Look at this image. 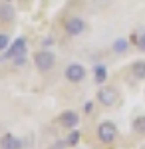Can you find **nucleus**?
<instances>
[{"label":"nucleus","instance_id":"6e6552de","mask_svg":"<svg viewBox=\"0 0 145 149\" xmlns=\"http://www.w3.org/2000/svg\"><path fill=\"white\" fill-rule=\"evenodd\" d=\"M0 147L2 149H22V141L8 133V135H4V137L0 139Z\"/></svg>","mask_w":145,"mask_h":149},{"label":"nucleus","instance_id":"dca6fc26","mask_svg":"<svg viewBox=\"0 0 145 149\" xmlns=\"http://www.w3.org/2000/svg\"><path fill=\"white\" fill-rule=\"evenodd\" d=\"M137 48L141 52H145V32H141V34L137 36Z\"/></svg>","mask_w":145,"mask_h":149},{"label":"nucleus","instance_id":"9b49d317","mask_svg":"<svg viewBox=\"0 0 145 149\" xmlns=\"http://www.w3.org/2000/svg\"><path fill=\"white\" fill-rule=\"evenodd\" d=\"M112 50L115 52V54H125V52L129 50V42H127L125 38H117V40L112 44Z\"/></svg>","mask_w":145,"mask_h":149},{"label":"nucleus","instance_id":"1a4fd4ad","mask_svg":"<svg viewBox=\"0 0 145 149\" xmlns=\"http://www.w3.org/2000/svg\"><path fill=\"white\" fill-rule=\"evenodd\" d=\"M16 18V12L10 4H0V22L2 24H8Z\"/></svg>","mask_w":145,"mask_h":149},{"label":"nucleus","instance_id":"7ed1b4c3","mask_svg":"<svg viewBox=\"0 0 145 149\" xmlns=\"http://www.w3.org/2000/svg\"><path fill=\"white\" fill-rule=\"evenodd\" d=\"M64 30L70 36H79V34L86 32V22L82 18H78V16H70V18H66V22H64Z\"/></svg>","mask_w":145,"mask_h":149},{"label":"nucleus","instance_id":"f8f14e48","mask_svg":"<svg viewBox=\"0 0 145 149\" xmlns=\"http://www.w3.org/2000/svg\"><path fill=\"white\" fill-rule=\"evenodd\" d=\"M131 127H133V131L137 135H145V115H137L133 119V123H131Z\"/></svg>","mask_w":145,"mask_h":149},{"label":"nucleus","instance_id":"423d86ee","mask_svg":"<svg viewBox=\"0 0 145 149\" xmlns=\"http://www.w3.org/2000/svg\"><path fill=\"white\" fill-rule=\"evenodd\" d=\"M60 125L66 127V129H76L79 123V115L78 111H74V109H66V111H62L60 113Z\"/></svg>","mask_w":145,"mask_h":149},{"label":"nucleus","instance_id":"f3484780","mask_svg":"<svg viewBox=\"0 0 145 149\" xmlns=\"http://www.w3.org/2000/svg\"><path fill=\"white\" fill-rule=\"evenodd\" d=\"M24 64H26V56H18V58H14V66H18V68H20V66H24Z\"/></svg>","mask_w":145,"mask_h":149},{"label":"nucleus","instance_id":"20e7f679","mask_svg":"<svg viewBox=\"0 0 145 149\" xmlns=\"http://www.w3.org/2000/svg\"><path fill=\"white\" fill-rule=\"evenodd\" d=\"M117 90L115 88H100V92H98V102L103 105V107H112V105H115L117 103Z\"/></svg>","mask_w":145,"mask_h":149},{"label":"nucleus","instance_id":"f257e3e1","mask_svg":"<svg viewBox=\"0 0 145 149\" xmlns=\"http://www.w3.org/2000/svg\"><path fill=\"white\" fill-rule=\"evenodd\" d=\"M98 139L105 145H112L113 141L117 139V127L113 121H101L98 125Z\"/></svg>","mask_w":145,"mask_h":149},{"label":"nucleus","instance_id":"0eeeda50","mask_svg":"<svg viewBox=\"0 0 145 149\" xmlns=\"http://www.w3.org/2000/svg\"><path fill=\"white\" fill-rule=\"evenodd\" d=\"M26 48H28V44H26V40L24 38H18V40H14L10 46H8V50H6V58H18V56H26Z\"/></svg>","mask_w":145,"mask_h":149},{"label":"nucleus","instance_id":"9d476101","mask_svg":"<svg viewBox=\"0 0 145 149\" xmlns=\"http://www.w3.org/2000/svg\"><path fill=\"white\" fill-rule=\"evenodd\" d=\"M131 76L135 80H145V60H137L131 64Z\"/></svg>","mask_w":145,"mask_h":149},{"label":"nucleus","instance_id":"ddd939ff","mask_svg":"<svg viewBox=\"0 0 145 149\" xmlns=\"http://www.w3.org/2000/svg\"><path fill=\"white\" fill-rule=\"evenodd\" d=\"M93 76H96V81L98 84H103V81L107 80V70H105V66H96L93 68Z\"/></svg>","mask_w":145,"mask_h":149},{"label":"nucleus","instance_id":"39448f33","mask_svg":"<svg viewBox=\"0 0 145 149\" xmlns=\"http://www.w3.org/2000/svg\"><path fill=\"white\" fill-rule=\"evenodd\" d=\"M64 76H66L68 81H72V84H79V81L86 80V68L82 66V64H70L64 72Z\"/></svg>","mask_w":145,"mask_h":149},{"label":"nucleus","instance_id":"f03ea898","mask_svg":"<svg viewBox=\"0 0 145 149\" xmlns=\"http://www.w3.org/2000/svg\"><path fill=\"white\" fill-rule=\"evenodd\" d=\"M34 64L40 72H50L56 64V56L52 52H46V50H40L34 54Z\"/></svg>","mask_w":145,"mask_h":149},{"label":"nucleus","instance_id":"4468645a","mask_svg":"<svg viewBox=\"0 0 145 149\" xmlns=\"http://www.w3.org/2000/svg\"><path fill=\"white\" fill-rule=\"evenodd\" d=\"M78 143H79V131L74 129V131L68 135V145H72V147H74V145H78Z\"/></svg>","mask_w":145,"mask_h":149},{"label":"nucleus","instance_id":"2eb2a0df","mask_svg":"<svg viewBox=\"0 0 145 149\" xmlns=\"http://www.w3.org/2000/svg\"><path fill=\"white\" fill-rule=\"evenodd\" d=\"M10 38L6 34H0V52H4V50H8V46H10Z\"/></svg>","mask_w":145,"mask_h":149}]
</instances>
